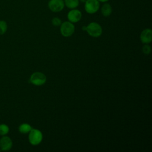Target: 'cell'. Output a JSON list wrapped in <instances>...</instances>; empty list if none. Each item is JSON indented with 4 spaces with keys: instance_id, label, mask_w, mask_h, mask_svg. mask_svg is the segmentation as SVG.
<instances>
[{
    "instance_id": "3",
    "label": "cell",
    "mask_w": 152,
    "mask_h": 152,
    "mask_svg": "<svg viewBox=\"0 0 152 152\" xmlns=\"http://www.w3.org/2000/svg\"><path fill=\"white\" fill-rule=\"evenodd\" d=\"M42 132L36 129H32L29 132L28 135V140L31 144L36 145L40 143L42 140Z\"/></svg>"
},
{
    "instance_id": "7",
    "label": "cell",
    "mask_w": 152,
    "mask_h": 152,
    "mask_svg": "<svg viewBox=\"0 0 152 152\" xmlns=\"http://www.w3.org/2000/svg\"><path fill=\"white\" fill-rule=\"evenodd\" d=\"M82 17V14L81 11L77 9H72L70 10L67 15L68 19L69 21L71 23H77L78 22Z\"/></svg>"
},
{
    "instance_id": "12",
    "label": "cell",
    "mask_w": 152,
    "mask_h": 152,
    "mask_svg": "<svg viewBox=\"0 0 152 152\" xmlns=\"http://www.w3.org/2000/svg\"><path fill=\"white\" fill-rule=\"evenodd\" d=\"M31 129H32L31 126L27 123H24L21 124L18 128L19 131L22 134H27L29 132Z\"/></svg>"
},
{
    "instance_id": "17",
    "label": "cell",
    "mask_w": 152,
    "mask_h": 152,
    "mask_svg": "<svg viewBox=\"0 0 152 152\" xmlns=\"http://www.w3.org/2000/svg\"><path fill=\"white\" fill-rule=\"evenodd\" d=\"M99 2H106L107 1H108L109 0H97Z\"/></svg>"
},
{
    "instance_id": "2",
    "label": "cell",
    "mask_w": 152,
    "mask_h": 152,
    "mask_svg": "<svg viewBox=\"0 0 152 152\" xmlns=\"http://www.w3.org/2000/svg\"><path fill=\"white\" fill-rule=\"evenodd\" d=\"M75 30V27L72 23L70 21H65L61 24L60 31L64 37H69L71 36Z\"/></svg>"
},
{
    "instance_id": "6",
    "label": "cell",
    "mask_w": 152,
    "mask_h": 152,
    "mask_svg": "<svg viewBox=\"0 0 152 152\" xmlns=\"http://www.w3.org/2000/svg\"><path fill=\"white\" fill-rule=\"evenodd\" d=\"M64 0H50L48 2V7L50 11L54 12L61 11L64 8Z\"/></svg>"
},
{
    "instance_id": "13",
    "label": "cell",
    "mask_w": 152,
    "mask_h": 152,
    "mask_svg": "<svg viewBox=\"0 0 152 152\" xmlns=\"http://www.w3.org/2000/svg\"><path fill=\"white\" fill-rule=\"evenodd\" d=\"M10 131L8 126L5 124H0V135H7Z\"/></svg>"
},
{
    "instance_id": "1",
    "label": "cell",
    "mask_w": 152,
    "mask_h": 152,
    "mask_svg": "<svg viewBox=\"0 0 152 152\" xmlns=\"http://www.w3.org/2000/svg\"><path fill=\"white\" fill-rule=\"evenodd\" d=\"M85 30L87 31L88 34L94 37L100 36L102 33V28L100 24L96 22H92L85 27Z\"/></svg>"
},
{
    "instance_id": "11",
    "label": "cell",
    "mask_w": 152,
    "mask_h": 152,
    "mask_svg": "<svg viewBox=\"0 0 152 152\" xmlns=\"http://www.w3.org/2000/svg\"><path fill=\"white\" fill-rule=\"evenodd\" d=\"M64 4L66 7L72 10L76 8L79 5V0H64Z\"/></svg>"
},
{
    "instance_id": "9",
    "label": "cell",
    "mask_w": 152,
    "mask_h": 152,
    "mask_svg": "<svg viewBox=\"0 0 152 152\" xmlns=\"http://www.w3.org/2000/svg\"><path fill=\"white\" fill-rule=\"evenodd\" d=\"M140 39L144 43H149L152 39V31L150 28L144 30L140 35Z\"/></svg>"
},
{
    "instance_id": "15",
    "label": "cell",
    "mask_w": 152,
    "mask_h": 152,
    "mask_svg": "<svg viewBox=\"0 0 152 152\" xmlns=\"http://www.w3.org/2000/svg\"><path fill=\"white\" fill-rule=\"evenodd\" d=\"M52 23L55 26H59L61 24V20L58 17H55L52 19Z\"/></svg>"
},
{
    "instance_id": "5",
    "label": "cell",
    "mask_w": 152,
    "mask_h": 152,
    "mask_svg": "<svg viewBox=\"0 0 152 152\" xmlns=\"http://www.w3.org/2000/svg\"><path fill=\"white\" fill-rule=\"evenodd\" d=\"M46 77L45 75L42 72H36L33 73L31 77L30 81L35 86H42L45 83Z\"/></svg>"
},
{
    "instance_id": "18",
    "label": "cell",
    "mask_w": 152,
    "mask_h": 152,
    "mask_svg": "<svg viewBox=\"0 0 152 152\" xmlns=\"http://www.w3.org/2000/svg\"><path fill=\"white\" fill-rule=\"evenodd\" d=\"M79 1H81L82 2H85L86 1V0H79Z\"/></svg>"
},
{
    "instance_id": "10",
    "label": "cell",
    "mask_w": 152,
    "mask_h": 152,
    "mask_svg": "<svg viewBox=\"0 0 152 152\" xmlns=\"http://www.w3.org/2000/svg\"><path fill=\"white\" fill-rule=\"evenodd\" d=\"M112 11L111 5L108 3L104 4L101 8V12L103 16L108 17L109 16Z\"/></svg>"
},
{
    "instance_id": "14",
    "label": "cell",
    "mask_w": 152,
    "mask_h": 152,
    "mask_svg": "<svg viewBox=\"0 0 152 152\" xmlns=\"http://www.w3.org/2000/svg\"><path fill=\"white\" fill-rule=\"evenodd\" d=\"M7 30V24L4 21H0V34H4Z\"/></svg>"
},
{
    "instance_id": "8",
    "label": "cell",
    "mask_w": 152,
    "mask_h": 152,
    "mask_svg": "<svg viewBox=\"0 0 152 152\" xmlns=\"http://www.w3.org/2000/svg\"><path fill=\"white\" fill-rule=\"evenodd\" d=\"M12 141L11 139L7 136L4 135L0 139V148L2 151H8L11 148Z\"/></svg>"
},
{
    "instance_id": "16",
    "label": "cell",
    "mask_w": 152,
    "mask_h": 152,
    "mask_svg": "<svg viewBox=\"0 0 152 152\" xmlns=\"http://www.w3.org/2000/svg\"><path fill=\"white\" fill-rule=\"evenodd\" d=\"M142 51L145 54H149L151 52V48L148 45H145L142 48Z\"/></svg>"
},
{
    "instance_id": "4",
    "label": "cell",
    "mask_w": 152,
    "mask_h": 152,
    "mask_svg": "<svg viewBox=\"0 0 152 152\" xmlns=\"http://www.w3.org/2000/svg\"><path fill=\"white\" fill-rule=\"evenodd\" d=\"M100 4L97 0H86L84 9L86 11L90 14L96 13L99 9Z\"/></svg>"
}]
</instances>
